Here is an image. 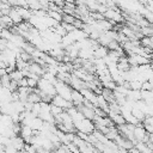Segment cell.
Listing matches in <instances>:
<instances>
[{
	"instance_id": "obj_9",
	"label": "cell",
	"mask_w": 153,
	"mask_h": 153,
	"mask_svg": "<svg viewBox=\"0 0 153 153\" xmlns=\"http://www.w3.org/2000/svg\"><path fill=\"white\" fill-rule=\"evenodd\" d=\"M19 136L25 141V143H29L31 137L33 136V130L27 127V126H22L20 127V133H19Z\"/></svg>"
},
{
	"instance_id": "obj_28",
	"label": "cell",
	"mask_w": 153,
	"mask_h": 153,
	"mask_svg": "<svg viewBox=\"0 0 153 153\" xmlns=\"http://www.w3.org/2000/svg\"><path fill=\"white\" fill-rule=\"evenodd\" d=\"M39 112H41V103H37V104H33V106H32V109H31V114H32L33 116H36V117H38V115H39Z\"/></svg>"
},
{
	"instance_id": "obj_30",
	"label": "cell",
	"mask_w": 153,
	"mask_h": 153,
	"mask_svg": "<svg viewBox=\"0 0 153 153\" xmlns=\"http://www.w3.org/2000/svg\"><path fill=\"white\" fill-rule=\"evenodd\" d=\"M142 5L145 6V8H146V10H148L149 12H152V13H153V1H145Z\"/></svg>"
},
{
	"instance_id": "obj_11",
	"label": "cell",
	"mask_w": 153,
	"mask_h": 153,
	"mask_svg": "<svg viewBox=\"0 0 153 153\" xmlns=\"http://www.w3.org/2000/svg\"><path fill=\"white\" fill-rule=\"evenodd\" d=\"M29 72L32 73V74H35V75H37V76H39V78H42L43 74L45 73V69H44V67L39 66L38 63L31 62V63L29 65Z\"/></svg>"
},
{
	"instance_id": "obj_32",
	"label": "cell",
	"mask_w": 153,
	"mask_h": 153,
	"mask_svg": "<svg viewBox=\"0 0 153 153\" xmlns=\"http://www.w3.org/2000/svg\"><path fill=\"white\" fill-rule=\"evenodd\" d=\"M130 153H141V152H139V151H137L135 147H133V148L130 149Z\"/></svg>"
},
{
	"instance_id": "obj_1",
	"label": "cell",
	"mask_w": 153,
	"mask_h": 153,
	"mask_svg": "<svg viewBox=\"0 0 153 153\" xmlns=\"http://www.w3.org/2000/svg\"><path fill=\"white\" fill-rule=\"evenodd\" d=\"M103 17H104V19H106L116 25V24L123 22L124 14L121 12V8L115 7V8H106L105 12L103 13Z\"/></svg>"
},
{
	"instance_id": "obj_2",
	"label": "cell",
	"mask_w": 153,
	"mask_h": 153,
	"mask_svg": "<svg viewBox=\"0 0 153 153\" xmlns=\"http://www.w3.org/2000/svg\"><path fill=\"white\" fill-rule=\"evenodd\" d=\"M74 129L78 131V133H82V134H86V135H91L93 134V131L96 130V127H94V123L93 121H90L87 118H84L76 123H74Z\"/></svg>"
},
{
	"instance_id": "obj_15",
	"label": "cell",
	"mask_w": 153,
	"mask_h": 153,
	"mask_svg": "<svg viewBox=\"0 0 153 153\" xmlns=\"http://www.w3.org/2000/svg\"><path fill=\"white\" fill-rule=\"evenodd\" d=\"M108 117L111 120V122L114 123V126H122V124H124L126 122H124V118H123V116L121 115V114H112V112H109L108 114Z\"/></svg>"
},
{
	"instance_id": "obj_34",
	"label": "cell",
	"mask_w": 153,
	"mask_h": 153,
	"mask_svg": "<svg viewBox=\"0 0 153 153\" xmlns=\"http://www.w3.org/2000/svg\"><path fill=\"white\" fill-rule=\"evenodd\" d=\"M0 153H6L5 147H4V146H0Z\"/></svg>"
},
{
	"instance_id": "obj_35",
	"label": "cell",
	"mask_w": 153,
	"mask_h": 153,
	"mask_svg": "<svg viewBox=\"0 0 153 153\" xmlns=\"http://www.w3.org/2000/svg\"><path fill=\"white\" fill-rule=\"evenodd\" d=\"M2 30H4V27H2V26H1V24H0V33H1V31H2Z\"/></svg>"
},
{
	"instance_id": "obj_23",
	"label": "cell",
	"mask_w": 153,
	"mask_h": 153,
	"mask_svg": "<svg viewBox=\"0 0 153 153\" xmlns=\"http://www.w3.org/2000/svg\"><path fill=\"white\" fill-rule=\"evenodd\" d=\"M141 16L146 19V22L149 24V25H153V13L152 12H149L148 10H143V12L141 13Z\"/></svg>"
},
{
	"instance_id": "obj_25",
	"label": "cell",
	"mask_w": 153,
	"mask_h": 153,
	"mask_svg": "<svg viewBox=\"0 0 153 153\" xmlns=\"http://www.w3.org/2000/svg\"><path fill=\"white\" fill-rule=\"evenodd\" d=\"M75 20H76V17H75V16L63 14V17H62V22H63V23H66V24H71V25H73Z\"/></svg>"
},
{
	"instance_id": "obj_17",
	"label": "cell",
	"mask_w": 153,
	"mask_h": 153,
	"mask_svg": "<svg viewBox=\"0 0 153 153\" xmlns=\"http://www.w3.org/2000/svg\"><path fill=\"white\" fill-rule=\"evenodd\" d=\"M27 102L32 103V104H37V103H41V97L38 94V90H32V92L29 94V98H27Z\"/></svg>"
},
{
	"instance_id": "obj_5",
	"label": "cell",
	"mask_w": 153,
	"mask_h": 153,
	"mask_svg": "<svg viewBox=\"0 0 153 153\" xmlns=\"http://www.w3.org/2000/svg\"><path fill=\"white\" fill-rule=\"evenodd\" d=\"M133 135H134V140L136 142H145V143L148 142V134L146 133L143 126H141V124L134 127Z\"/></svg>"
},
{
	"instance_id": "obj_21",
	"label": "cell",
	"mask_w": 153,
	"mask_h": 153,
	"mask_svg": "<svg viewBox=\"0 0 153 153\" xmlns=\"http://www.w3.org/2000/svg\"><path fill=\"white\" fill-rule=\"evenodd\" d=\"M71 76H72V73H57V75H56L59 81H62V82L68 84V85L71 81Z\"/></svg>"
},
{
	"instance_id": "obj_29",
	"label": "cell",
	"mask_w": 153,
	"mask_h": 153,
	"mask_svg": "<svg viewBox=\"0 0 153 153\" xmlns=\"http://www.w3.org/2000/svg\"><path fill=\"white\" fill-rule=\"evenodd\" d=\"M153 90V86H152V84L147 80V81H145V82H142V85H141V91H152Z\"/></svg>"
},
{
	"instance_id": "obj_16",
	"label": "cell",
	"mask_w": 153,
	"mask_h": 153,
	"mask_svg": "<svg viewBox=\"0 0 153 153\" xmlns=\"http://www.w3.org/2000/svg\"><path fill=\"white\" fill-rule=\"evenodd\" d=\"M43 121L39 118V117H35L30 124V128L33 130V131H41L42 128H43Z\"/></svg>"
},
{
	"instance_id": "obj_8",
	"label": "cell",
	"mask_w": 153,
	"mask_h": 153,
	"mask_svg": "<svg viewBox=\"0 0 153 153\" xmlns=\"http://www.w3.org/2000/svg\"><path fill=\"white\" fill-rule=\"evenodd\" d=\"M10 145H11L17 152H23V151H24V147H25V141H24L19 135H17V136L11 137Z\"/></svg>"
},
{
	"instance_id": "obj_3",
	"label": "cell",
	"mask_w": 153,
	"mask_h": 153,
	"mask_svg": "<svg viewBox=\"0 0 153 153\" xmlns=\"http://www.w3.org/2000/svg\"><path fill=\"white\" fill-rule=\"evenodd\" d=\"M55 86V91H56V94L62 97L63 99L71 102V97H72V91L73 88L68 85V84H65L62 81H56V84L54 85Z\"/></svg>"
},
{
	"instance_id": "obj_10",
	"label": "cell",
	"mask_w": 153,
	"mask_h": 153,
	"mask_svg": "<svg viewBox=\"0 0 153 153\" xmlns=\"http://www.w3.org/2000/svg\"><path fill=\"white\" fill-rule=\"evenodd\" d=\"M78 110L81 112V115L85 118H87L90 121H93L96 118V112H94V109H92V108H87L85 105H81V106L78 108Z\"/></svg>"
},
{
	"instance_id": "obj_27",
	"label": "cell",
	"mask_w": 153,
	"mask_h": 153,
	"mask_svg": "<svg viewBox=\"0 0 153 153\" xmlns=\"http://www.w3.org/2000/svg\"><path fill=\"white\" fill-rule=\"evenodd\" d=\"M24 152H25V153H37V152H38V149H37L35 146L30 145V143H25Z\"/></svg>"
},
{
	"instance_id": "obj_19",
	"label": "cell",
	"mask_w": 153,
	"mask_h": 153,
	"mask_svg": "<svg viewBox=\"0 0 153 153\" xmlns=\"http://www.w3.org/2000/svg\"><path fill=\"white\" fill-rule=\"evenodd\" d=\"M48 16L51 19H54L55 22H57V23H61L62 22V17H63L62 12H59V11H48Z\"/></svg>"
},
{
	"instance_id": "obj_20",
	"label": "cell",
	"mask_w": 153,
	"mask_h": 153,
	"mask_svg": "<svg viewBox=\"0 0 153 153\" xmlns=\"http://www.w3.org/2000/svg\"><path fill=\"white\" fill-rule=\"evenodd\" d=\"M8 75H10V78H11V80H13V81H16V82L20 81V80L24 78L23 73H22L20 71H18V69H14V71H12V72H11Z\"/></svg>"
},
{
	"instance_id": "obj_14",
	"label": "cell",
	"mask_w": 153,
	"mask_h": 153,
	"mask_svg": "<svg viewBox=\"0 0 153 153\" xmlns=\"http://www.w3.org/2000/svg\"><path fill=\"white\" fill-rule=\"evenodd\" d=\"M109 50L106 47H103V45H97L94 49H93V59H104L106 55H108Z\"/></svg>"
},
{
	"instance_id": "obj_6",
	"label": "cell",
	"mask_w": 153,
	"mask_h": 153,
	"mask_svg": "<svg viewBox=\"0 0 153 153\" xmlns=\"http://www.w3.org/2000/svg\"><path fill=\"white\" fill-rule=\"evenodd\" d=\"M50 104H53V105H55V106H59V108H61L63 111H67L69 108H72L73 105H72V103L71 102H68V100H66V99H63L62 97H60V96H54L53 98H51V103Z\"/></svg>"
},
{
	"instance_id": "obj_26",
	"label": "cell",
	"mask_w": 153,
	"mask_h": 153,
	"mask_svg": "<svg viewBox=\"0 0 153 153\" xmlns=\"http://www.w3.org/2000/svg\"><path fill=\"white\" fill-rule=\"evenodd\" d=\"M50 110H51V115H53L54 117H57V116H60V115L63 112V110H62L61 108L55 106V105H53V104H50Z\"/></svg>"
},
{
	"instance_id": "obj_13",
	"label": "cell",
	"mask_w": 153,
	"mask_h": 153,
	"mask_svg": "<svg viewBox=\"0 0 153 153\" xmlns=\"http://www.w3.org/2000/svg\"><path fill=\"white\" fill-rule=\"evenodd\" d=\"M116 66H117V69H118L120 73H123V72H127V71L130 69V65H129V62H128L127 56L120 57V60L117 61Z\"/></svg>"
},
{
	"instance_id": "obj_4",
	"label": "cell",
	"mask_w": 153,
	"mask_h": 153,
	"mask_svg": "<svg viewBox=\"0 0 153 153\" xmlns=\"http://www.w3.org/2000/svg\"><path fill=\"white\" fill-rule=\"evenodd\" d=\"M37 87H38V91H39V92H42V93H44V94L49 96L50 98H53L54 96H56L55 86H54L53 84H50L49 81H47L45 79H43V78H41V79H39Z\"/></svg>"
},
{
	"instance_id": "obj_7",
	"label": "cell",
	"mask_w": 153,
	"mask_h": 153,
	"mask_svg": "<svg viewBox=\"0 0 153 153\" xmlns=\"http://www.w3.org/2000/svg\"><path fill=\"white\" fill-rule=\"evenodd\" d=\"M84 102H85V99H84L82 94L80 93V91L73 90V91H72V97H71V103H72V105L75 106V108H79V106H81V105L84 104Z\"/></svg>"
},
{
	"instance_id": "obj_31",
	"label": "cell",
	"mask_w": 153,
	"mask_h": 153,
	"mask_svg": "<svg viewBox=\"0 0 153 153\" xmlns=\"http://www.w3.org/2000/svg\"><path fill=\"white\" fill-rule=\"evenodd\" d=\"M117 153H130V151H128V149H123V148H118Z\"/></svg>"
},
{
	"instance_id": "obj_36",
	"label": "cell",
	"mask_w": 153,
	"mask_h": 153,
	"mask_svg": "<svg viewBox=\"0 0 153 153\" xmlns=\"http://www.w3.org/2000/svg\"><path fill=\"white\" fill-rule=\"evenodd\" d=\"M152 59H153V54H152V56H151V60H152Z\"/></svg>"
},
{
	"instance_id": "obj_22",
	"label": "cell",
	"mask_w": 153,
	"mask_h": 153,
	"mask_svg": "<svg viewBox=\"0 0 153 153\" xmlns=\"http://www.w3.org/2000/svg\"><path fill=\"white\" fill-rule=\"evenodd\" d=\"M0 24L4 29H7V27H11L13 25L12 20L10 19L8 16H0Z\"/></svg>"
},
{
	"instance_id": "obj_24",
	"label": "cell",
	"mask_w": 153,
	"mask_h": 153,
	"mask_svg": "<svg viewBox=\"0 0 153 153\" xmlns=\"http://www.w3.org/2000/svg\"><path fill=\"white\" fill-rule=\"evenodd\" d=\"M51 30H53L56 35H59L60 37H63V36H66V35H67V31L62 27V25H61V24H57V25H56L54 29H51Z\"/></svg>"
},
{
	"instance_id": "obj_18",
	"label": "cell",
	"mask_w": 153,
	"mask_h": 153,
	"mask_svg": "<svg viewBox=\"0 0 153 153\" xmlns=\"http://www.w3.org/2000/svg\"><path fill=\"white\" fill-rule=\"evenodd\" d=\"M131 115H133V116H134V117H135L140 123H142V122H143V120L146 118V115H145L141 110H139L137 108H133V109H131Z\"/></svg>"
},
{
	"instance_id": "obj_33",
	"label": "cell",
	"mask_w": 153,
	"mask_h": 153,
	"mask_svg": "<svg viewBox=\"0 0 153 153\" xmlns=\"http://www.w3.org/2000/svg\"><path fill=\"white\" fill-rule=\"evenodd\" d=\"M37 153H51V152L45 151V149H38V152H37Z\"/></svg>"
},
{
	"instance_id": "obj_12",
	"label": "cell",
	"mask_w": 153,
	"mask_h": 153,
	"mask_svg": "<svg viewBox=\"0 0 153 153\" xmlns=\"http://www.w3.org/2000/svg\"><path fill=\"white\" fill-rule=\"evenodd\" d=\"M7 16L10 17V19L12 20V23H13L14 25H19V24H22V23L24 22L23 18L20 17V14L18 13V11H17L14 7H11V10H10V12H8Z\"/></svg>"
}]
</instances>
